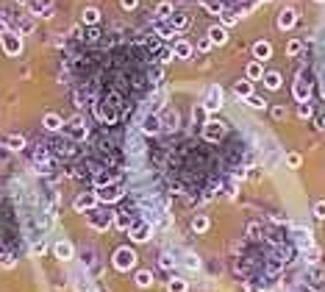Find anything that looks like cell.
Here are the masks:
<instances>
[{"label":"cell","mask_w":325,"mask_h":292,"mask_svg":"<svg viewBox=\"0 0 325 292\" xmlns=\"http://www.w3.org/2000/svg\"><path fill=\"white\" fill-rule=\"evenodd\" d=\"M86 223L94 231H109V225H114V212H109V209H92V212H86Z\"/></svg>","instance_id":"7a4b0ae2"},{"label":"cell","mask_w":325,"mask_h":292,"mask_svg":"<svg viewBox=\"0 0 325 292\" xmlns=\"http://www.w3.org/2000/svg\"><path fill=\"white\" fill-rule=\"evenodd\" d=\"M94 195H98L100 203H117V200L125 198V189H122L120 181H114V184H103V187H94Z\"/></svg>","instance_id":"6da1fadb"},{"label":"cell","mask_w":325,"mask_h":292,"mask_svg":"<svg viewBox=\"0 0 325 292\" xmlns=\"http://www.w3.org/2000/svg\"><path fill=\"white\" fill-rule=\"evenodd\" d=\"M181 265H184L186 267V270H200V259H198V256H194V253H184V259H181Z\"/></svg>","instance_id":"4dcf8cb0"},{"label":"cell","mask_w":325,"mask_h":292,"mask_svg":"<svg viewBox=\"0 0 325 292\" xmlns=\"http://www.w3.org/2000/svg\"><path fill=\"white\" fill-rule=\"evenodd\" d=\"M150 284H153V273H150V270H139V273H137V287L147 289Z\"/></svg>","instance_id":"1f68e13d"},{"label":"cell","mask_w":325,"mask_h":292,"mask_svg":"<svg viewBox=\"0 0 325 292\" xmlns=\"http://www.w3.org/2000/svg\"><path fill=\"white\" fill-rule=\"evenodd\" d=\"M81 22H84V25H98V22H100V11L94 9V6H86L84 14H81Z\"/></svg>","instance_id":"7402d4cb"},{"label":"cell","mask_w":325,"mask_h":292,"mask_svg":"<svg viewBox=\"0 0 325 292\" xmlns=\"http://www.w3.org/2000/svg\"><path fill=\"white\" fill-rule=\"evenodd\" d=\"M295 22H298V11H295L292 6H286V9L278 14V28H281V31H289Z\"/></svg>","instance_id":"7c38bea8"},{"label":"cell","mask_w":325,"mask_h":292,"mask_svg":"<svg viewBox=\"0 0 325 292\" xmlns=\"http://www.w3.org/2000/svg\"><path fill=\"white\" fill-rule=\"evenodd\" d=\"M292 92H295V100H298V103H306V100H309V83L300 78L298 83H295Z\"/></svg>","instance_id":"484cf974"},{"label":"cell","mask_w":325,"mask_h":292,"mask_svg":"<svg viewBox=\"0 0 325 292\" xmlns=\"http://www.w3.org/2000/svg\"><path fill=\"white\" fill-rule=\"evenodd\" d=\"M100 203V200H98V195H94V192H81L78 195V198H75V212H81V214H84V212H92V209L94 206H98Z\"/></svg>","instance_id":"8fae6325"},{"label":"cell","mask_w":325,"mask_h":292,"mask_svg":"<svg viewBox=\"0 0 325 292\" xmlns=\"http://www.w3.org/2000/svg\"><path fill=\"white\" fill-rule=\"evenodd\" d=\"M0 42H3V53L6 56H20L22 53V37L14 31H6L0 34Z\"/></svg>","instance_id":"5b68a950"},{"label":"cell","mask_w":325,"mask_h":292,"mask_svg":"<svg viewBox=\"0 0 325 292\" xmlns=\"http://www.w3.org/2000/svg\"><path fill=\"white\" fill-rule=\"evenodd\" d=\"M314 3H325V0H314Z\"/></svg>","instance_id":"7dc6e473"},{"label":"cell","mask_w":325,"mask_h":292,"mask_svg":"<svg viewBox=\"0 0 325 292\" xmlns=\"http://www.w3.org/2000/svg\"><path fill=\"white\" fill-rule=\"evenodd\" d=\"M311 212H314V217H317V220H325V200H317Z\"/></svg>","instance_id":"60d3db41"},{"label":"cell","mask_w":325,"mask_h":292,"mask_svg":"<svg viewBox=\"0 0 325 292\" xmlns=\"http://www.w3.org/2000/svg\"><path fill=\"white\" fill-rule=\"evenodd\" d=\"M186 22H189V17H186V14H173V17H170V25H173L178 34L186 28Z\"/></svg>","instance_id":"d6a6232c"},{"label":"cell","mask_w":325,"mask_h":292,"mask_svg":"<svg viewBox=\"0 0 325 292\" xmlns=\"http://www.w3.org/2000/svg\"><path fill=\"white\" fill-rule=\"evenodd\" d=\"M170 17H173V3H167V0H164V3H158V9H156V20H170Z\"/></svg>","instance_id":"f1b7e54d"},{"label":"cell","mask_w":325,"mask_h":292,"mask_svg":"<svg viewBox=\"0 0 325 292\" xmlns=\"http://www.w3.org/2000/svg\"><path fill=\"white\" fill-rule=\"evenodd\" d=\"M225 131H228V123H222V120H209L203 125V139L206 142H220L222 136H225Z\"/></svg>","instance_id":"52a82bcc"},{"label":"cell","mask_w":325,"mask_h":292,"mask_svg":"<svg viewBox=\"0 0 325 292\" xmlns=\"http://www.w3.org/2000/svg\"><path fill=\"white\" fill-rule=\"evenodd\" d=\"M286 164L292 167V170H298V167L303 164V156H300V153H286Z\"/></svg>","instance_id":"f35d334b"},{"label":"cell","mask_w":325,"mask_h":292,"mask_svg":"<svg viewBox=\"0 0 325 292\" xmlns=\"http://www.w3.org/2000/svg\"><path fill=\"white\" fill-rule=\"evenodd\" d=\"M3 145L9 148V151H22L25 148V136H20V134H9L3 139Z\"/></svg>","instance_id":"cb8c5ba5"},{"label":"cell","mask_w":325,"mask_h":292,"mask_svg":"<svg viewBox=\"0 0 325 292\" xmlns=\"http://www.w3.org/2000/svg\"><path fill=\"white\" fill-rule=\"evenodd\" d=\"M161 114H153V111H147L145 117H142V134L150 136V134H161Z\"/></svg>","instance_id":"9c48e42d"},{"label":"cell","mask_w":325,"mask_h":292,"mask_svg":"<svg viewBox=\"0 0 325 292\" xmlns=\"http://www.w3.org/2000/svg\"><path fill=\"white\" fill-rule=\"evenodd\" d=\"M245 103L250 106V109H256V111L267 109V100H264V98H258V95H250V98H245Z\"/></svg>","instance_id":"e575fe53"},{"label":"cell","mask_w":325,"mask_h":292,"mask_svg":"<svg viewBox=\"0 0 325 292\" xmlns=\"http://www.w3.org/2000/svg\"><path fill=\"white\" fill-rule=\"evenodd\" d=\"M220 20H222V25H236V22H239V14H234V11H222L220 14Z\"/></svg>","instance_id":"8d00e7d4"},{"label":"cell","mask_w":325,"mask_h":292,"mask_svg":"<svg viewBox=\"0 0 325 292\" xmlns=\"http://www.w3.org/2000/svg\"><path fill=\"white\" fill-rule=\"evenodd\" d=\"M264 86H267V89H278L281 86V75L278 73H264Z\"/></svg>","instance_id":"836d02e7"},{"label":"cell","mask_w":325,"mask_h":292,"mask_svg":"<svg viewBox=\"0 0 325 292\" xmlns=\"http://www.w3.org/2000/svg\"><path fill=\"white\" fill-rule=\"evenodd\" d=\"M9 28H6V20H0V34H6Z\"/></svg>","instance_id":"f6af8a7d"},{"label":"cell","mask_w":325,"mask_h":292,"mask_svg":"<svg viewBox=\"0 0 325 292\" xmlns=\"http://www.w3.org/2000/svg\"><path fill=\"white\" fill-rule=\"evenodd\" d=\"M211 45H214V42H211L209 37H200V39H198V50H200V53L211 50Z\"/></svg>","instance_id":"b9f144b4"},{"label":"cell","mask_w":325,"mask_h":292,"mask_svg":"<svg viewBox=\"0 0 325 292\" xmlns=\"http://www.w3.org/2000/svg\"><path fill=\"white\" fill-rule=\"evenodd\" d=\"M42 125H45V131H61L64 128V120L56 114V111H47V114L42 117Z\"/></svg>","instance_id":"e0dca14e"},{"label":"cell","mask_w":325,"mask_h":292,"mask_svg":"<svg viewBox=\"0 0 325 292\" xmlns=\"http://www.w3.org/2000/svg\"><path fill=\"white\" fill-rule=\"evenodd\" d=\"M320 128H325V117H320Z\"/></svg>","instance_id":"bcb514c9"},{"label":"cell","mask_w":325,"mask_h":292,"mask_svg":"<svg viewBox=\"0 0 325 292\" xmlns=\"http://www.w3.org/2000/svg\"><path fill=\"white\" fill-rule=\"evenodd\" d=\"M273 117L275 120H283L286 117V106H273Z\"/></svg>","instance_id":"7bdbcfd3"},{"label":"cell","mask_w":325,"mask_h":292,"mask_svg":"<svg viewBox=\"0 0 325 292\" xmlns=\"http://www.w3.org/2000/svg\"><path fill=\"white\" fill-rule=\"evenodd\" d=\"M311 114H314V106H311L309 100H306V103H300V106H298V117H300V120H309Z\"/></svg>","instance_id":"d590c367"},{"label":"cell","mask_w":325,"mask_h":292,"mask_svg":"<svg viewBox=\"0 0 325 292\" xmlns=\"http://www.w3.org/2000/svg\"><path fill=\"white\" fill-rule=\"evenodd\" d=\"M153 34H156L158 39H173V37H181V34L175 31L173 25H167V22H161V20L153 22Z\"/></svg>","instance_id":"2e32d148"},{"label":"cell","mask_w":325,"mask_h":292,"mask_svg":"<svg viewBox=\"0 0 325 292\" xmlns=\"http://www.w3.org/2000/svg\"><path fill=\"white\" fill-rule=\"evenodd\" d=\"M158 265H161L164 270H175V267H178V259H175L173 253H161L158 256Z\"/></svg>","instance_id":"f546056e"},{"label":"cell","mask_w":325,"mask_h":292,"mask_svg":"<svg viewBox=\"0 0 325 292\" xmlns=\"http://www.w3.org/2000/svg\"><path fill=\"white\" fill-rule=\"evenodd\" d=\"M292 237H295V242H298V245L303 248V250L314 245V242H311V231L303 228V225H295V228H292Z\"/></svg>","instance_id":"5bb4252c"},{"label":"cell","mask_w":325,"mask_h":292,"mask_svg":"<svg viewBox=\"0 0 325 292\" xmlns=\"http://www.w3.org/2000/svg\"><path fill=\"white\" fill-rule=\"evenodd\" d=\"M186 289H189V281L184 276H173L167 281V292H186Z\"/></svg>","instance_id":"603a6c76"},{"label":"cell","mask_w":325,"mask_h":292,"mask_svg":"<svg viewBox=\"0 0 325 292\" xmlns=\"http://www.w3.org/2000/svg\"><path fill=\"white\" fill-rule=\"evenodd\" d=\"M209 39L214 42V45H225L228 42V28L225 25H211L209 28Z\"/></svg>","instance_id":"d6986e66"},{"label":"cell","mask_w":325,"mask_h":292,"mask_svg":"<svg viewBox=\"0 0 325 292\" xmlns=\"http://www.w3.org/2000/svg\"><path fill=\"white\" fill-rule=\"evenodd\" d=\"M178 123H181L178 111H161V128L164 131H167V128H178Z\"/></svg>","instance_id":"d4e9b609"},{"label":"cell","mask_w":325,"mask_h":292,"mask_svg":"<svg viewBox=\"0 0 325 292\" xmlns=\"http://www.w3.org/2000/svg\"><path fill=\"white\" fill-rule=\"evenodd\" d=\"M134 220H137V214L131 212V209H120V212H114V228H120V231H131V225H134Z\"/></svg>","instance_id":"30bf717a"},{"label":"cell","mask_w":325,"mask_h":292,"mask_svg":"<svg viewBox=\"0 0 325 292\" xmlns=\"http://www.w3.org/2000/svg\"><path fill=\"white\" fill-rule=\"evenodd\" d=\"M270 56H273V45L264 42V39H258L256 45H253V59H256V62H267Z\"/></svg>","instance_id":"9a60e30c"},{"label":"cell","mask_w":325,"mask_h":292,"mask_svg":"<svg viewBox=\"0 0 325 292\" xmlns=\"http://www.w3.org/2000/svg\"><path fill=\"white\" fill-rule=\"evenodd\" d=\"M192 231L194 234H206V231H209V217H206V214H194L192 217Z\"/></svg>","instance_id":"4316f807"},{"label":"cell","mask_w":325,"mask_h":292,"mask_svg":"<svg viewBox=\"0 0 325 292\" xmlns=\"http://www.w3.org/2000/svg\"><path fill=\"white\" fill-rule=\"evenodd\" d=\"M53 253H56V259L70 261V259H73V245H70L67 240H61V242H56V245H53Z\"/></svg>","instance_id":"ac0fdd59"},{"label":"cell","mask_w":325,"mask_h":292,"mask_svg":"<svg viewBox=\"0 0 325 292\" xmlns=\"http://www.w3.org/2000/svg\"><path fill=\"white\" fill-rule=\"evenodd\" d=\"M128 234H131V240H134V242H147V240L153 237V223H147L145 217H137Z\"/></svg>","instance_id":"277c9868"},{"label":"cell","mask_w":325,"mask_h":292,"mask_svg":"<svg viewBox=\"0 0 325 292\" xmlns=\"http://www.w3.org/2000/svg\"><path fill=\"white\" fill-rule=\"evenodd\" d=\"M300 50H303V42H300V39H292L286 45V56H298Z\"/></svg>","instance_id":"74e56055"},{"label":"cell","mask_w":325,"mask_h":292,"mask_svg":"<svg viewBox=\"0 0 325 292\" xmlns=\"http://www.w3.org/2000/svg\"><path fill=\"white\" fill-rule=\"evenodd\" d=\"M234 95H236V98H250V95H253V81H247V78L236 81L234 83Z\"/></svg>","instance_id":"44dd1931"},{"label":"cell","mask_w":325,"mask_h":292,"mask_svg":"<svg viewBox=\"0 0 325 292\" xmlns=\"http://www.w3.org/2000/svg\"><path fill=\"white\" fill-rule=\"evenodd\" d=\"M64 134H67L73 142H84L89 131H86V123L81 120V117H73V120H67V123H64Z\"/></svg>","instance_id":"8992f818"},{"label":"cell","mask_w":325,"mask_h":292,"mask_svg":"<svg viewBox=\"0 0 325 292\" xmlns=\"http://www.w3.org/2000/svg\"><path fill=\"white\" fill-rule=\"evenodd\" d=\"M203 106H206L209 114L220 111L222 109V89L220 86H209V92H206V98H203Z\"/></svg>","instance_id":"ba28073f"},{"label":"cell","mask_w":325,"mask_h":292,"mask_svg":"<svg viewBox=\"0 0 325 292\" xmlns=\"http://www.w3.org/2000/svg\"><path fill=\"white\" fill-rule=\"evenodd\" d=\"M111 265H114L120 273H128V270H134V267H137V253H134L131 248H117Z\"/></svg>","instance_id":"3957f363"},{"label":"cell","mask_w":325,"mask_h":292,"mask_svg":"<svg viewBox=\"0 0 325 292\" xmlns=\"http://www.w3.org/2000/svg\"><path fill=\"white\" fill-rule=\"evenodd\" d=\"M192 53H194V47L189 45L186 39H175V45H173V56H175V59L186 62V59H192Z\"/></svg>","instance_id":"4fadbf2b"},{"label":"cell","mask_w":325,"mask_h":292,"mask_svg":"<svg viewBox=\"0 0 325 292\" xmlns=\"http://www.w3.org/2000/svg\"><path fill=\"white\" fill-rule=\"evenodd\" d=\"M137 3H139V0H120V6L125 11H134V9H137Z\"/></svg>","instance_id":"ee69618b"},{"label":"cell","mask_w":325,"mask_h":292,"mask_svg":"<svg viewBox=\"0 0 325 292\" xmlns=\"http://www.w3.org/2000/svg\"><path fill=\"white\" fill-rule=\"evenodd\" d=\"M245 78H247V81H262V78H264V67H262V62H250V64H247Z\"/></svg>","instance_id":"ffe728a7"},{"label":"cell","mask_w":325,"mask_h":292,"mask_svg":"<svg viewBox=\"0 0 325 292\" xmlns=\"http://www.w3.org/2000/svg\"><path fill=\"white\" fill-rule=\"evenodd\" d=\"M89 292H98V289H89Z\"/></svg>","instance_id":"c3c4849f"},{"label":"cell","mask_w":325,"mask_h":292,"mask_svg":"<svg viewBox=\"0 0 325 292\" xmlns=\"http://www.w3.org/2000/svg\"><path fill=\"white\" fill-rule=\"evenodd\" d=\"M45 250H47V245H45V240H37V242H34V245H31V253H34V256H42Z\"/></svg>","instance_id":"ab89813d"},{"label":"cell","mask_w":325,"mask_h":292,"mask_svg":"<svg viewBox=\"0 0 325 292\" xmlns=\"http://www.w3.org/2000/svg\"><path fill=\"white\" fill-rule=\"evenodd\" d=\"M192 120L198 123V125H206V123H209V111H206V106H203V103L194 106V109H192Z\"/></svg>","instance_id":"83f0119b"}]
</instances>
